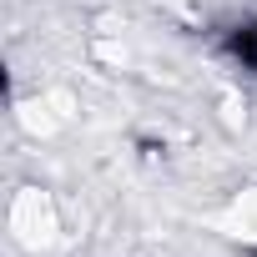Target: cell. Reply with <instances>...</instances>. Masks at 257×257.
Segmentation results:
<instances>
[{
    "mask_svg": "<svg viewBox=\"0 0 257 257\" xmlns=\"http://www.w3.org/2000/svg\"><path fill=\"white\" fill-rule=\"evenodd\" d=\"M222 56L242 71V76H252L257 81V16H237L227 31H222Z\"/></svg>",
    "mask_w": 257,
    "mask_h": 257,
    "instance_id": "6da1fadb",
    "label": "cell"
},
{
    "mask_svg": "<svg viewBox=\"0 0 257 257\" xmlns=\"http://www.w3.org/2000/svg\"><path fill=\"white\" fill-rule=\"evenodd\" d=\"M252 257H257V252H252Z\"/></svg>",
    "mask_w": 257,
    "mask_h": 257,
    "instance_id": "7a4b0ae2",
    "label": "cell"
}]
</instances>
